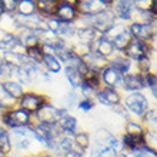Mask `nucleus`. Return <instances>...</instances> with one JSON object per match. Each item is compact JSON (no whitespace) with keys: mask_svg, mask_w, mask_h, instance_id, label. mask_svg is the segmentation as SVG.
<instances>
[{"mask_svg":"<svg viewBox=\"0 0 157 157\" xmlns=\"http://www.w3.org/2000/svg\"><path fill=\"white\" fill-rule=\"evenodd\" d=\"M101 36L96 32L93 27H78L76 30V43H82V44H86V46H91L97 40V37Z\"/></svg>","mask_w":157,"mask_h":157,"instance_id":"f3484780","label":"nucleus"},{"mask_svg":"<svg viewBox=\"0 0 157 157\" xmlns=\"http://www.w3.org/2000/svg\"><path fill=\"white\" fill-rule=\"evenodd\" d=\"M91 52H96L97 54L103 56L104 59H112L116 53V49H114V44L110 39H107L106 36H99L97 40L90 46Z\"/></svg>","mask_w":157,"mask_h":157,"instance_id":"ddd939ff","label":"nucleus"},{"mask_svg":"<svg viewBox=\"0 0 157 157\" xmlns=\"http://www.w3.org/2000/svg\"><path fill=\"white\" fill-rule=\"evenodd\" d=\"M36 12V0H19L17 14L21 17H27L34 14Z\"/></svg>","mask_w":157,"mask_h":157,"instance_id":"393cba45","label":"nucleus"},{"mask_svg":"<svg viewBox=\"0 0 157 157\" xmlns=\"http://www.w3.org/2000/svg\"><path fill=\"white\" fill-rule=\"evenodd\" d=\"M57 124H59V128H60V132H62L63 136L73 137L76 133L78 132V121L70 113H67L66 116H63L62 119L57 121Z\"/></svg>","mask_w":157,"mask_h":157,"instance_id":"2eb2a0df","label":"nucleus"},{"mask_svg":"<svg viewBox=\"0 0 157 157\" xmlns=\"http://www.w3.org/2000/svg\"><path fill=\"white\" fill-rule=\"evenodd\" d=\"M151 6V0H136L134 2V7L140 9V10H150Z\"/></svg>","mask_w":157,"mask_h":157,"instance_id":"ea45409f","label":"nucleus"},{"mask_svg":"<svg viewBox=\"0 0 157 157\" xmlns=\"http://www.w3.org/2000/svg\"><path fill=\"white\" fill-rule=\"evenodd\" d=\"M0 149L3 150L6 154H9V156H10V153L13 151L10 132H9L7 128H4L2 124H0Z\"/></svg>","mask_w":157,"mask_h":157,"instance_id":"bb28decb","label":"nucleus"},{"mask_svg":"<svg viewBox=\"0 0 157 157\" xmlns=\"http://www.w3.org/2000/svg\"><path fill=\"white\" fill-rule=\"evenodd\" d=\"M144 76H146V83H147V89L151 91V94L157 100V73L150 71V73H147Z\"/></svg>","mask_w":157,"mask_h":157,"instance_id":"72a5a7b5","label":"nucleus"},{"mask_svg":"<svg viewBox=\"0 0 157 157\" xmlns=\"http://www.w3.org/2000/svg\"><path fill=\"white\" fill-rule=\"evenodd\" d=\"M2 86H3V89L6 90V93H7L16 103H17V100L23 96V93L26 91L25 87L21 86L19 82H16V80H7V82L3 83Z\"/></svg>","mask_w":157,"mask_h":157,"instance_id":"aec40b11","label":"nucleus"},{"mask_svg":"<svg viewBox=\"0 0 157 157\" xmlns=\"http://www.w3.org/2000/svg\"><path fill=\"white\" fill-rule=\"evenodd\" d=\"M0 157H9V154H6V153L3 151V150L0 149Z\"/></svg>","mask_w":157,"mask_h":157,"instance_id":"c03bdc74","label":"nucleus"},{"mask_svg":"<svg viewBox=\"0 0 157 157\" xmlns=\"http://www.w3.org/2000/svg\"><path fill=\"white\" fill-rule=\"evenodd\" d=\"M121 89L128 93H136V91H143L147 89V83H146V76L140 75L137 71H132L128 75L123 76V82H121Z\"/></svg>","mask_w":157,"mask_h":157,"instance_id":"6e6552de","label":"nucleus"},{"mask_svg":"<svg viewBox=\"0 0 157 157\" xmlns=\"http://www.w3.org/2000/svg\"><path fill=\"white\" fill-rule=\"evenodd\" d=\"M62 21H59L56 17H47L46 19V30H49L50 33H53L54 36H59V32L62 29Z\"/></svg>","mask_w":157,"mask_h":157,"instance_id":"473e14b6","label":"nucleus"},{"mask_svg":"<svg viewBox=\"0 0 157 157\" xmlns=\"http://www.w3.org/2000/svg\"><path fill=\"white\" fill-rule=\"evenodd\" d=\"M34 157H59V156H54V154H50V153H47V151H41V153H39L37 156H34Z\"/></svg>","mask_w":157,"mask_h":157,"instance_id":"37998d69","label":"nucleus"},{"mask_svg":"<svg viewBox=\"0 0 157 157\" xmlns=\"http://www.w3.org/2000/svg\"><path fill=\"white\" fill-rule=\"evenodd\" d=\"M94 99L97 101H100L103 106H110V107H114V106H117V104L123 101L121 94H120V91L117 89H109V87L103 86L96 91Z\"/></svg>","mask_w":157,"mask_h":157,"instance_id":"1a4fd4ad","label":"nucleus"},{"mask_svg":"<svg viewBox=\"0 0 157 157\" xmlns=\"http://www.w3.org/2000/svg\"><path fill=\"white\" fill-rule=\"evenodd\" d=\"M94 106H96L94 100L93 99H86V97H82L77 103V109L80 110V112H90V110L94 109Z\"/></svg>","mask_w":157,"mask_h":157,"instance_id":"4c0bfd02","label":"nucleus"},{"mask_svg":"<svg viewBox=\"0 0 157 157\" xmlns=\"http://www.w3.org/2000/svg\"><path fill=\"white\" fill-rule=\"evenodd\" d=\"M127 29H128V32L132 33L133 37L139 39V40L144 41V43H150V41L153 40L154 33H156V30L153 29V26L141 25V23H136V21H132Z\"/></svg>","mask_w":157,"mask_h":157,"instance_id":"9d476101","label":"nucleus"},{"mask_svg":"<svg viewBox=\"0 0 157 157\" xmlns=\"http://www.w3.org/2000/svg\"><path fill=\"white\" fill-rule=\"evenodd\" d=\"M126 29H127V27H126V25H124V23H119V21H117L116 25L113 26L112 29L109 30V32L104 34V36H106L107 39H110V40H113V39H116L119 34L123 33Z\"/></svg>","mask_w":157,"mask_h":157,"instance_id":"c9c22d12","label":"nucleus"},{"mask_svg":"<svg viewBox=\"0 0 157 157\" xmlns=\"http://www.w3.org/2000/svg\"><path fill=\"white\" fill-rule=\"evenodd\" d=\"M146 127L139 121H133V120H127L124 124V134L127 136H134V137H144Z\"/></svg>","mask_w":157,"mask_h":157,"instance_id":"b1692460","label":"nucleus"},{"mask_svg":"<svg viewBox=\"0 0 157 157\" xmlns=\"http://www.w3.org/2000/svg\"><path fill=\"white\" fill-rule=\"evenodd\" d=\"M25 56L27 57V60L30 63H33L36 66H41V60H43V56H44V52H43L41 44H34L30 46V47H26Z\"/></svg>","mask_w":157,"mask_h":157,"instance_id":"4be33fe9","label":"nucleus"},{"mask_svg":"<svg viewBox=\"0 0 157 157\" xmlns=\"http://www.w3.org/2000/svg\"><path fill=\"white\" fill-rule=\"evenodd\" d=\"M73 141H75V146H76V150L84 153L86 150H89L91 147V139H90V134L87 132H83V130H78L73 136Z\"/></svg>","mask_w":157,"mask_h":157,"instance_id":"5701e85b","label":"nucleus"},{"mask_svg":"<svg viewBox=\"0 0 157 157\" xmlns=\"http://www.w3.org/2000/svg\"><path fill=\"white\" fill-rule=\"evenodd\" d=\"M54 17L62 23L75 25L80 17L77 10V0H59Z\"/></svg>","mask_w":157,"mask_h":157,"instance_id":"39448f33","label":"nucleus"},{"mask_svg":"<svg viewBox=\"0 0 157 157\" xmlns=\"http://www.w3.org/2000/svg\"><path fill=\"white\" fill-rule=\"evenodd\" d=\"M57 149H59V157H63L66 153L71 151V150H76V146H75V141H73V137L62 136L57 140Z\"/></svg>","mask_w":157,"mask_h":157,"instance_id":"c85d7f7f","label":"nucleus"},{"mask_svg":"<svg viewBox=\"0 0 157 157\" xmlns=\"http://www.w3.org/2000/svg\"><path fill=\"white\" fill-rule=\"evenodd\" d=\"M0 104H2L4 109H10V107H13V106H16V101L6 93V90L3 89L2 84H0Z\"/></svg>","mask_w":157,"mask_h":157,"instance_id":"f704fd0d","label":"nucleus"},{"mask_svg":"<svg viewBox=\"0 0 157 157\" xmlns=\"http://www.w3.org/2000/svg\"><path fill=\"white\" fill-rule=\"evenodd\" d=\"M59 0H36V12L41 17H53Z\"/></svg>","mask_w":157,"mask_h":157,"instance_id":"6ab92c4d","label":"nucleus"},{"mask_svg":"<svg viewBox=\"0 0 157 157\" xmlns=\"http://www.w3.org/2000/svg\"><path fill=\"white\" fill-rule=\"evenodd\" d=\"M151 53L153 52L150 47V43H144V41L133 37L121 54L124 57H127L128 60H132L133 63H137L146 57H151Z\"/></svg>","mask_w":157,"mask_h":157,"instance_id":"423d86ee","label":"nucleus"},{"mask_svg":"<svg viewBox=\"0 0 157 157\" xmlns=\"http://www.w3.org/2000/svg\"><path fill=\"white\" fill-rule=\"evenodd\" d=\"M41 67L46 71H49L52 75H59L63 71V63L59 60L53 53H44L43 60H41Z\"/></svg>","mask_w":157,"mask_h":157,"instance_id":"a211bd4d","label":"nucleus"},{"mask_svg":"<svg viewBox=\"0 0 157 157\" xmlns=\"http://www.w3.org/2000/svg\"><path fill=\"white\" fill-rule=\"evenodd\" d=\"M0 4H2L3 14H9V16H14V14H17L19 0H0Z\"/></svg>","mask_w":157,"mask_h":157,"instance_id":"7c9ffc66","label":"nucleus"},{"mask_svg":"<svg viewBox=\"0 0 157 157\" xmlns=\"http://www.w3.org/2000/svg\"><path fill=\"white\" fill-rule=\"evenodd\" d=\"M123 106L130 114L139 117V119H143L146 113L150 110V103L143 91L128 93L123 99Z\"/></svg>","mask_w":157,"mask_h":157,"instance_id":"7ed1b4c3","label":"nucleus"},{"mask_svg":"<svg viewBox=\"0 0 157 157\" xmlns=\"http://www.w3.org/2000/svg\"><path fill=\"white\" fill-rule=\"evenodd\" d=\"M156 73H157V64H156Z\"/></svg>","mask_w":157,"mask_h":157,"instance_id":"a18cd8bd","label":"nucleus"},{"mask_svg":"<svg viewBox=\"0 0 157 157\" xmlns=\"http://www.w3.org/2000/svg\"><path fill=\"white\" fill-rule=\"evenodd\" d=\"M133 39L132 33L128 32V29H126L121 34H119L116 39H113V44H114V49H116L117 53H123L124 49L127 47V44L130 43V40Z\"/></svg>","mask_w":157,"mask_h":157,"instance_id":"a878e982","label":"nucleus"},{"mask_svg":"<svg viewBox=\"0 0 157 157\" xmlns=\"http://www.w3.org/2000/svg\"><path fill=\"white\" fill-rule=\"evenodd\" d=\"M34 123V119L30 113L25 112L23 109L13 106L10 109H6L0 114V124L9 132L17 130V128H27L32 127Z\"/></svg>","mask_w":157,"mask_h":157,"instance_id":"f257e3e1","label":"nucleus"},{"mask_svg":"<svg viewBox=\"0 0 157 157\" xmlns=\"http://www.w3.org/2000/svg\"><path fill=\"white\" fill-rule=\"evenodd\" d=\"M67 113H70L67 109L60 107V106H56L52 101H47V103L43 106V107L39 110L36 114L33 116L34 121L36 123H47V124H54L57 123L59 120L62 119L63 116H66Z\"/></svg>","mask_w":157,"mask_h":157,"instance_id":"20e7f679","label":"nucleus"},{"mask_svg":"<svg viewBox=\"0 0 157 157\" xmlns=\"http://www.w3.org/2000/svg\"><path fill=\"white\" fill-rule=\"evenodd\" d=\"M100 82L103 87H109V89H117L121 86L123 82V76L120 75L117 70H114L113 67L107 66L100 71Z\"/></svg>","mask_w":157,"mask_h":157,"instance_id":"f8f14e48","label":"nucleus"},{"mask_svg":"<svg viewBox=\"0 0 157 157\" xmlns=\"http://www.w3.org/2000/svg\"><path fill=\"white\" fill-rule=\"evenodd\" d=\"M113 0H77V10L80 16H93L112 9Z\"/></svg>","mask_w":157,"mask_h":157,"instance_id":"0eeeda50","label":"nucleus"},{"mask_svg":"<svg viewBox=\"0 0 157 157\" xmlns=\"http://www.w3.org/2000/svg\"><path fill=\"white\" fill-rule=\"evenodd\" d=\"M144 144L150 149H153L157 151V133L146 130L144 133Z\"/></svg>","mask_w":157,"mask_h":157,"instance_id":"e433bc0d","label":"nucleus"},{"mask_svg":"<svg viewBox=\"0 0 157 157\" xmlns=\"http://www.w3.org/2000/svg\"><path fill=\"white\" fill-rule=\"evenodd\" d=\"M149 12L157 19V0H151V6H150V10H149Z\"/></svg>","mask_w":157,"mask_h":157,"instance_id":"79ce46f5","label":"nucleus"},{"mask_svg":"<svg viewBox=\"0 0 157 157\" xmlns=\"http://www.w3.org/2000/svg\"><path fill=\"white\" fill-rule=\"evenodd\" d=\"M132 157H157V151L153 149H150L147 147L146 144L140 146V147H137V149L132 150L130 151Z\"/></svg>","mask_w":157,"mask_h":157,"instance_id":"2f4dec72","label":"nucleus"},{"mask_svg":"<svg viewBox=\"0 0 157 157\" xmlns=\"http://www.w3.org/2000/svg\"><path fill=\"white\" fill-rule=\"evenodd\" d=\"M113 112L116 113L117 116H120V119L126 120V121H127V120L130 119V116H128V112L126 110V107H124V106H123L121 103L117 104V106H114V107H113Z\"/></svg>","mask_w":157,"mask_h":157,"instance_id":"58836bf2","label":"nucleus"},{"mask_svg":"<svg viewBox=\"0 0 157 157\" xmlns=\"http://www.w3.org/2000/svg\"><path fill=\"white\" fill-rule=\"evenodd\" d=\"M83 59V62L86 64L89 69L91 70H96V71H101L104 67L109 66V60L107 59H104L103 56H100L97 54L96 52H90V53H87Z\"/></svg>","mask_w":157,"mask_h":157,"instance_id":"dca6fc26","label":"nucleus"},{"mask_svg":"<svg viewBox=\"0 0 157 157\" xmlns=\"http://www.w3.org/2000/svg\"><path fill=\"white\" fill-rule=\"evenodd\" d=\"M120 140H121V144H123L124 150H128V151H132V150L144 144V137H134V136L123 134Z\"/></svg>","mask_w":157,"mask_h":157,"instance_id":"cd10ccee","label":"nucleus"},{"mask_svg":"<svg viewBox=\"0 0 157 157\" xmlns=\"http://www.w3.org/2000/svg\"><path fill=\"white\" fill-rule=\"evenodd\" d=\"M49 100V96L46 93H41V91L34 90V89H26L23 96L17 100L16 106L23 109L25 112L30 113L32 116H34Z\"/></svg>","mask_w":157,"mask_h":157,"instance_id":"f03ea898","label":"nucleus"},{"mask_svg":"<svg viewBox=\"0 0 157 157\" xmlns=\"http://www.w3.org/2000/svg\"><path fill=\"white\" fill-rule=\"evenodd\" d=\"M63 157H86V156H84V153H82V151H78V150H71V151L66 153Z\"/></svg>","mask_w":157,"mask_h":157,"instance_id":"a19ab883","label":"nucleus"},{"mask_svg":"<svg viewBox=\"0 0 157 157\" xmlns=\"http://www.w3.org/2000/svg\"><path fill=\"white\" fill-rule=\"evenodd\" d=\"M134 7V2L132 0H117L113 2L112 10L116 14L117 20H121V23L124 21H130L132 23V10Z\"/></svg>","mask_w":157,"mask_h":157,"instance_id":"9b49d317","label":"nucleus"},{"mask_svg":"<svg viewBox=\"0 0 157 157\" xmlns=\"http://www.w3.org/2000/svg\"><path fill=\"white\" fill-rule=\"evenodd\" d=\"M12 76H13V67L0 57V84L6 83L7 80H12Z\"/></svg>","mask_w":157,"mask_h":157,"instance_id":"c756f323","label":"nucleus"},{"mask_svg":"<svg viewBox=\"0 0 157 157\" xmlns=\"http://www.w3.org/2000/svg\"><path fill=\"white\" fill-rule=\"evenodd\" d=\"M0 57H2V53H0Z\"/></svg>","mask_w":157,"mask_h":157,"instance_id":"49530a36","label":"nucleus"},{"mask_svg":"<svg viewBox=\"0 0 157 157\" xmlns=\"http://www.w3.org/2000/svg\"><path fill=\"white\" fill-rule=\"evenodd\" d=\"M109 66L113 67L114 70H117L121 76H126L133 71L134 63H133L132 60H128L127 57H124L121 53H119L117 56H113V57L109 60Z\"/></svg>","mask_w":157,"mask_h":157,"instance_id":"4468645a","label":"nucleus"},{"mask_svg":"<svg viewBox=\"0 0 157 157\" xmlns=\"http://www.w3.org/2000/svg\"><path fill=\"white\" fill-rule=\"evenodd\" d=\"M63 71H64V77L70 84L71 90H77L78 86L82 84V76L78 73L77 67L75 66H64L63 67Z\"/></svg>","mask_w":157,"mask_h":157,"instance_id":"412c9836","label":"nucleus"}]
</instances>
